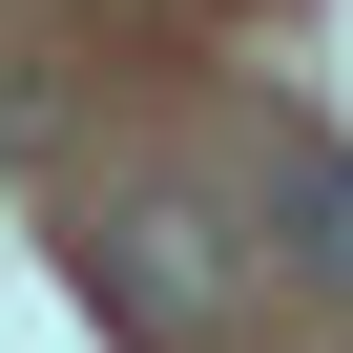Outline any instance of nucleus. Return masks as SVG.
<instances>
[{
	"instance_id": "1",
	"label": "nucleus",
	"mask_w": 353,
	"mask_h": 353,
	"mask_svg": "<svg viewBox=\"0 0 353 353\" xmlns=\"http://www.w3.org/2000/svg\"><path fill=\"white\" fill-rule=\"evenodd\" d=\"M270 229H291V270H312V291H353V145L270 125Z\"/></svg>"
}]
</instances>
